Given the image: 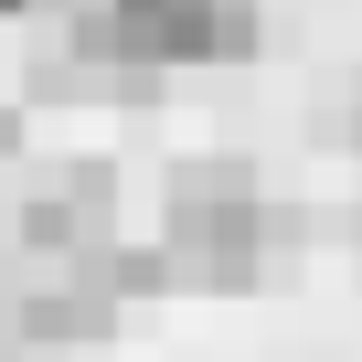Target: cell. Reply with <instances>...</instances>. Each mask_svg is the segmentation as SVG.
Here are the masks:
<instances>
[{"label":"cell","instance_id":"obj_3","mask_svg":"<svg viewBox=\"0 0 362 362\" xmlns=\"http://www.w3.org/2000/svg\"><path fill=\"white\" fill-rule=\"evenodd\" d=\"M22 11H75V0H0V22H22Z\"/></svg>","mask_w":362,"mask_h":362},{"label":"cell","instance_id":"obj_2","mask_svg":"<svg viewBox=\"0 0 362 362\" xmlns=\"http://www.w3.org/2000/svg\"><path fill=\"white\" fill-rule=\"evenodd\" d=\"M267 181H256V160H235V149H203V160H170V181H160V224H181V214H224V203H256Z\"/></svg>","mask_w":362,"mask_h":362},{"label":"cell","instance_id":"obj_1","mask_svg":"<svg viewBox=\"0 0 362 362\" xmlns=\"http://www.w3.org/2000/svg\"><path fill=\"white\" fill-rule=\"evenodd\" d=\"M11 245H22V256H54V267L117 245V170H107V160L43 170L33 192H22V214H11Z\"/></svg>","mask_w":362,"mask_h":362}]
</instances>
